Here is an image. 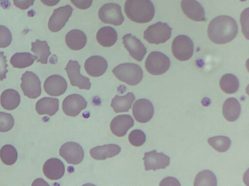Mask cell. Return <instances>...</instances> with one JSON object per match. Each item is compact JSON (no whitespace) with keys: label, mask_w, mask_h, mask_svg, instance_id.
<instances>
[{"label":"cell","mask_w":249,"mask_h":186,"mask_svg":"<svg viewBox=\"0 0 249 186\" xmlns=\"http://www.w3.org/2000/svg\"><path fill=\"white\" fill-rule=\"evenodd\" d=\"M172 30L166 23L158 22L147 28L144 31L143 37L150 44H163L170 39Z\"/></svg>","instance_id":"277c9868"},{"label":"cell","mask_w":249,"mask_h":186,"mask_svg":"<svg viewBox=\"0 0 249 186\" xmlns=\"http://www.w3.org/2000/svg\"><path fill=\"white\" fill-rule=\"evenodd\" d=\"M124 10L127 17L138 23H146L155 15V7L150 0H126Z\"/></svg>","instance_id":"7a4b0ae2"},{"label":"cell","mask_w":249,"mask_h":186,"mask_svg":"<svg viewBox=\"0 0 249 186\" xmlns=\"http://www.w3.org/2000/svg\"><path fill=\"white\" fill-rule=\"evenodd\" d=\"M20 102V96L19 93L14 89H8L4 90L0 95V104L1 107L8 110L16 108Z\"/></svg>","instance_id":"4316f807"},{"label":"cell","mask_w":249,"mask_h":186,"mask_svg":"<svg viewBox=\"0 0 249 186\" xmlns=\"http://www.w3.org/2000/svg\"><path fill=\"white\" fill-rule=\"evenodd\" d=\"M170 59L166 55L159 51H152L147 56L145 67L147 71L153 75L164 74L170 67Z\"/></svg>","instance_id":"5b68a950"},{"label":"cell","mask_w":249,"mask_h":186,"mask_svg":"<svg viewBox=\"0 0 249 186\" xmlns=\"http://www.w3.org/2000/svg\"><path fill=\"white\" fill-rule=\"evenodd\" d=\"M118 39V34L115 30L110 26H105L100 28L96 34L98 43L104 47L113 46Z\"/></svg>","instance_id":"d4e9b609"},{"label":"cell","mask_w":249,"mask_h":186,"mask_svg":"<svg viewBox=\"0 0 249 186\" xmlns=\"http://www.w3.org/2000/svg\"><path fill=\"white\" fill-rule=\"evenodd\" d=\"M112 73L119 80L130 86L138 84L143 74L142 68L133 63L120 64L113 69Z\"/></svg>","instance_id":"3957f363"},{"label":"cell","mask_w":249,"mask_h":186,"mask_svg":"<svg viewBox=\"0 0 249 186\" xmlns=\"http://www.w3.org/2000/svg\"><path fill=\"white\" fill-rule=\"evenodd\" d=\"M160 186H180L178 180L173 177H167L162 179Z\"/></svg>","instance_id":"ab89813d"},{"label":"cell","mask_w":249,"mask_h":186,"mask_svg":"<svg viewBox=\"0 0 249 186\" xmlns=\"http://www.w3.org/2000/svg\"><path fill=\"white\" fill-rule=\"evenodd\" d=\"M145 170H149L164 169L170 164V157L163 153H157L156 150L144 153L143 157Z\"/></svg>","instance_id":"9a60e30c"},{"label":"cell","mask_w":249,"mask_h":186,"mask_svg":"<svg viewBox=\"0 0 249 186\" xmlns=\"http://www.w3.org/2000/svg\"><path fill=\"white\" fill-rule=\"evenodd\" d=\"M123 43L131 57L138 62L142 60L147 50L139 39L130 33L126 34L123 37Z\"/></svg>","instance_id":"5bb4252c"},{"label":"cell","mask_w":249,"mask_h":186,"mask_svg":"<svg viewBox=\"0 0 249 186\" xmlns=\"http://www.w3.org/2000/svg\"><path fill=\"white\" fill-rule=\"evenodd\" d=\"M98 16L102 22L114 26H119L124 21L121 7L114 3H107L104 4L98 11Z\"/></svg>","instance_id":"52a82bcc"},{"label":"cell","mask_w":249,"mask_h":186,"mask_svg":"<svg viewBox=\"0 0 249 186\" xmlns=\"http://www.w3.org/2000/svg\"><path fill=\"white\" fill-rule=\"evenodd\" d=\"M80 68L78 61L70 60L65 69L72 86H76L80 89L89 90L91 86L89 79L80 74Z\"/></svg>","instance_id":"9c48e42d"},{"label":"cell","mask_w":249,"mask_h":186,"mask_svg":"<svg viewBox=\"0 0 249 186\" xmlns=\"http://www.w3.org/2000/svg\"><path fill=\"white\" fill-rule=\"evenodd\" d=\"M181 8L189 18L195 21L205 20L204 8L196 0H182Z\"/></svg>","instance_id":"e0dca14e"},{"label":"cell","mask_w":249,"mask_h":186,"mask_svg":"<svg viewBox=\"0 0 249 186\" xmlns=\"http://www.w3.org/2000/svg\"><path fill=\"white\" fill-rule=\"evenodd\" d=\"M71 2L77 8L85 10L89 8L92 3V0H70Z\"/></svg>","instance_id":"f35d334b"},{"label":"cell","mask_w":249,"mask_h":186,"mask_svg":"<svg viewBox=\"0 0 249 186\" xmlns=\"http://www.w3.org/2000/svg\"><path fill=\"white\" fill-rule=\"evenodd\" d=\"M21 80L20 87L25 96L29 98L35 99L40 95L41 82L36 74L27 71L22 75Z\"/></svg>","instance_id":"ba28073f"},{"label":"cell","mask_w":249,"mask_h":186,"mask_svg":"<svg viewBox=\"0 0 249 186\" xmlns=\"http://www.w3.org/2000/svg\"><path fill=\"white\" fill-rule=\"evenodd\" d=\"M209 144L219 152H225L231 147V140L229 138L224 136H217L208 139Z\"/></svg>","instance_id":"d6a6232c"},{"label":"cell","mask_w":249,"mask_h":186,"mask_svg":"<svg viewBox=\"0 0 249 186\" xmlns=\"http://www.w3.org/2000/svg\"><path fill=\"white\" fill-rule=\"evenodd\" d=\"M120 152L121 147L119 145L109 144L96 146L90 150L89 153L95 159L104 160L117 155Z\"/></svg>","instance_id":"44dd1931"},{"label":"cell","mask_w":249,"mask_h":186,"mask_svg":"<svg viewBox=\"0 0 249 186\" xmlns=\"http://www.w3.org/2000/svg\"><path fill=\"white\" fill-rule=\"evenodd\" d=\"M128 140L132 145L138 147L142 145L145 142L146 136L142 130L134 129L129 134Z\"/></svg>","instance_id":"e575fe53"},{"label":"cell","mask_w":249,"mask_h":186,"mask_svg":"<svg viewBox=\"0 0 249 186\" xmlns=\"http://www.w3.org/2000/svg\"><path fill=\"white\" fill-rule=\"evenodd\" d=\"M194 185L195 186H216V177L212 171L203 170L196 175Z\"/></svg>","instance_id":"4dcf8cb0"},{"label":"cell","mask_w":249,"mask_h":186,"mask_svg":"<svg viewBox=\"0 0 249 186\" xmlns=\"http://www.w3.org/2000/svg\"><path fill=\"white\" fill-rule=\"evenodd\" d=\"M7 60L2 51H0V80L2 81L6 78V74L8 70L7 68Z\"/></svg>","instance_id":"8d00e7d4"},{"label":"cell","mask_w":249,"mask_h":186,"mask_svg":"<svg viewBox=\"0 0 249 186\" xmlns=\"http://www.w3.org/2000/svg\"><path fill=\"white\" fill-rule=\"evenodd\" d=\"M14 125V119L11 114L0 111V132H8Z\"/></svg>","instance_id":"836d02e7"},{"label":"cell","mask_w":249,"mask_h":186,"mask_svg":"<svg viewBox=\"0 0 249 186\" xmlns=\"http://www.w3.org/2000/svg\"><path fill=\"white\" fill-rule=\"evenodd\" d=\"M219 85L224 92L228 94H232L238 90L239 81L235 75L227 73L221 77Z\"/></svg>","instance_id":"f546056e"},{"label":"cell","mask_w":249,"mask_h":186,"mask_svg":"<svg viewBox=\"0 0 249 186\" xmlns=\"http://www.w3.org/2000/svg\"><path fill=\"white\" fill-rule=\"evenodd\" d=\"M154 108L152 103L148 99L141 98L134 103L132 113L135 120L141 123L149 121L153 116Z\"/></svg>","instance_id":"7c38bea8"},{"label":"cell","mask_w":249,"mask_h":186,"mask_svg":"<svg viewBox=\"0 0 249 186\" xmlns=\"http://www.w3.org/2000/svg\"><path fill=\"white\" fill-rule=\"evenodd\" d=\"M35 0H13L14 4L17 8L22 10H26L32 6Z\"/></svg>","instance_id":"74e56055"},{"label":"cell","mask_w":249,"mask_h":186,"mask_svg":"<svg viewBox=\"0 0 249 186\" xmlns=\"http://www.w3.org/2000/svg\"><path fill=\"white\" fill-rule=\"evenodd\" d=\"M18 152L15 147L11 144L3 146L0 150V158L6 165L14 164L18 159Z\"/></svg>","instance_id":"1f68e13d"},{"label":"cell","mask_w":249,"mask_h":186,"mask_svg":"<svg viewBox=\"0 0 249 186\" xmlns=\"http://www.w3.org/2000/svg\"><path fill=\"white\" fill-rule=\"evenodd\" d=\"M84 67L86 72L90 76L98 77L107 71L108 64L107 61L100 56H92L85 62Z\"/></svg>","instance_id":"d6986e66"},{"label":"cell","mask_w":249,"mask_h":186,"mask_svg":"<svg viewBox=\"0 0 249 186\" xmlns=\"http://www.w3.org/2000/svg\"><path fill=\"white\" fill-rule=\"evenodd\" d=\"M135 96L131 92L123 96L116 95L112 99L110 106L116 113L127 112L131 108Z\"/></svg>","instance_id":"484cf974"},{"label":"cell","mask_w":249,"mask_h":186,"mask_svg":"<svg viewBox=\"0 0 249 186\" xmlns=\"http://www.w3.org/2000/svg\"><path fill=\"white\" fill-rule=\"evenodd\" d=\"M241 113V105L235 98L227 99L223 105V114L229 122H234L238 119Z\"/></svg>","instance_id":"cb8c5ba5"},{"label":"cell","mask_w":249,"mask_h":186,"mask_svg":"<svg viewBox=\"0 0 249 186\" xmlns=\"http://www.w3.org/2000/svg\"><path fill=\"white\" fill-rule=\"evenodd\" d=\"M87 102L78 94L67 96L62 102V109L64 113L69 116L75 117L87 107Z\"/></svg>","instance_id":"4fadbf2b"},{"label":"cell","mask_w":249,"mask_h":186,"mask_svg":"<svg viewBox=\"0 0 249 186\" xmlns=\"http://www.w3.org/2000/svg\"><path fill=\"white\" fill-rule=\"evenodd\" d=\"M31 45V50L37 57L36 62L42 64H47L48 57L51 54L47 42L36 39L35 42H32Z\"/></svg>","instance_id":"83f0119b"},{"label":"cell","mask_w":249,"mask_h":186,"mask_svg":"<svg viewBox=\"0 0 249 186\" xmlns=\"http://www.w3.org/2000/svg\"><path fill=\"white\" fill-rule=\"evenodd\" d=\"M65 166L63 162L57 158L48 159L43 166L44 175L51 180H56L61 178L65 173Z\"/></svg>","instance_id":"ffe728a7"},{"label":"cell","mask_w":249,"mask_h":186,"mask_svg":"<svg viewBox=\"0 0 249 186\" xmlns=\"http://www.w3.org/2000/svg\"><path fill=\"white\" fill-rule=\"evenodd\" d=\"M87 38L85 33L78 29L70 31L65 37V43L69 48L73 50H79L86 46Z\"/></svg>","instance_id":"7402d4cb"},{"label":"cell","mask_w":249,"mask_h":186,"mask_svg":"<svg viewBox=\"0 0 249 186\" xmlns=\"http://www.w3.org/2000/svg\"><path fill=\"white\" fill-rule=\"evenodd\" d=\"M238 25L234 18L225 15L213 18L208 27L209 39L217 44H224L232 41L238 33Z\"/></svg>","instance_id":"6da1fadb"},{"label":"cell","mask_w":249,"mask_h":186,"mask_svg":"<svg viewBox=\"0 0 249 186\" xmlns=\"http://www.w3.org/2000/svg\"><path fill=\"white\" fill-rule=\"evenodd\" d=\"M59 154L67 163L73 165L81 163L84 156L81 146L73 141L64 143L59 149Z\"/></svg>","instance_id":"8fae6325"},{"label":"cell","mask_w":249,"mask_h":186,"mask_svg":"<svg viewBox=\"0 0 249 186\" xmlns=\"http://www.w3.org/2000/svg\"><path fill=\"white\" fill-rule=\"evenodd\" d=\"M134 124L133 118L128 114H122L116 116L111 121L110 128L112 133L119 137L125 136Z\"/></svg>","instance_id":"ac0fdd59"},{"label":"cell","mask_w":249,"mask_h":186,"mask_svg":"<svg viewBox=\"0 0 249 186\" xmlns=\"http://www.w3.org/2000/svg\"><path fill=\"white\" fill-rule=\"evenodd\" d=\"M58 109L59 100L56 98L43 97L36 104V110L39 115L47 114L51 116L55 114Z\"/></svg>","instance_id":"603a6c76"},{"label":"cell","mask_w":249,"mask_h":186,"mask_svg":"<svg viewBox=\"0 0 249 186\" xmlns=\"http://www.w3.org/2000/svg\"><path fill=\"white\" fill-rule=\"evenodd\" d=\"M60 0H40L44 5L48 6H53L59 3Z\"/></svg>","instance_id":"60d3db41"},{"label":"cell","mask_w":249,"mask_h":186,"mask_svg":"<svg viewBox=\"0 0 249 186\" xmlns=\"http://www.w3.org/2000/svg\"><path fill=\"white\" fill-rule=\"evenodd\" d=\"M73 8L70 5L60 7L53 10L48 21V28L52 32L60 31L71 16Z\"/></svg>","instance_id":"30bf717a"},{"label":"cell","mask_w":249,"mask_h":186,"mask_svg":"<svg viewBox=\"0 0 249 186\" xmlns=\"http://www.w3.org/2000/svg\"><path fill=\"white\" fill-rule=\"evenodd\" d=\"M172 50L174 56L180 61L189 60L194 51V43L187 35H179L176 37L172 43Z\"/></svg>","instance_id":"8992f818"},{"label":"cell","mask_w":249,"mask_h":186,"mask_svg":"<svg viewBox=\"0 0 249 186\" xmlns=\"http://www.w3.org/2000/svg\"><path fill=\"white\" fill-rule=\"evenodd\" d=\"M37 57L29 52H17L11 58L10 62L17 68H24L32 65Z\"/></svg>","instance_id":"f1b7e54d"},{"label":"cell","mask_w":249,"mask_h":186,"mask_svg":"<svg viewBox=\"0 0 249 186\" xmlns=\"http://www.w3.org/2000/svg\"><path fill=\"white\" fill-rule=\"evenodd\" d=\"M67 88L66 79L58 75L48 77L44 83V89L49 95L58 96L63 94Z\"/></svg>","instance_id":"2e32d148"},{"label":"cell","mask_w":249,"mask_h":186,"mask_svg":"<svg viewBox=\"0 0 249 186\" xmlns=\"http://www.w3.org/2000/svg\"><path fill=\"white\" fill-rule=\"evenodd\" d=\"M12 40V33L6 26L0 25V48L8 46Z\"/></svg>","instance_id":"d590c367"}]
</instances>
